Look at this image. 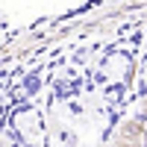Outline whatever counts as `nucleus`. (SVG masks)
<instances>
[{
	"label": "nucleus",
	"instance_id": "7ed1b4c3",
	"mask_svg": "<svg viewBox=\"0 0 147 147\" xmlns=\"http://www.w3.org/2000/svg\"><path fill=\"white\" fill-rule=\"evenodd\" d=\"M144 144H147V129H144Z\"/></svg>",
	"mask_w": 147,
	"mask_h": 147
},
{
	"label": "nucleus",
	"instance_id": "f257e3e1",
	"mask_svg": "<svg viewBox=\"0 0 147 147\" xmlns=\"http://www.w3.org/2000/svg\"><path fill=\"white\" fill-rule=\"evenodd\" d=\"M144 129H147V115H136V118H127L124 124H118L115 132V144H144Z\"/></svg>",
	"mask_w": 147,
	"mask_h": 147
},
{
	"label": "nucleus",
	"instance_id": "f03ea898",
	"mask_svg": "<svg viewBox=\"0 0 147 147\" xmlns=\"http://www.w3.org/2000/svg\"><path fill=\"white\" fill-rule=\"evenodd\" d=\"M138 112H141V115H147V94L138 100Z\"/></svg>",
	"mask_w": 147,
	"mask_h": 147
}]
</instances>
